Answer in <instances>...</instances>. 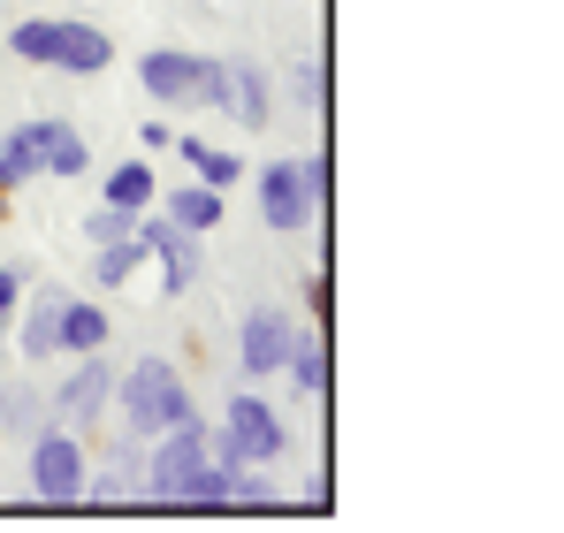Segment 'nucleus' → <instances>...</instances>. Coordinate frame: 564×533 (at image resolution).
<instances>
[{"label": "nucleus", "mask_w": 564, "mask_h": 533, "mask_svg": "<svg viewBox=\"0 0 564 533\" xmlns=\"http://www.w3.org/2000/svg\"><path fill=\"white\" fill-rule=\"evenodd\" d=\"M184 420H198L184 373H176L169 358H138V366L122 373V427H130V435H161V427H184Z\"/></svg>", "instance_id": "f257e3e1"}, {"label": "nucleus", "mask_w": 564, "mask_h": 533, "mask_svg": "<svg viewBox=\"0 0 564 533\" xmlns=\"http://www.w3.org/2000/svg\"><path fill=\"white\" fill-rule=\"evenodd\" d=\"M0 427H8V420H0Z\"/></svg>", "instance_id": "b1692460"}, {"label": "nucleus", "mask_w": 564, "mask_h": 533, "mask_svg": "<svg viewBox=\"0 0 564 533\" xmlns=\"http://www.w3.org/2000/svg\"><path fill=\"white\" fill-rule=\"evenodd\" d=\"M31 488H39V503H54V511L85 496V449H77L69 427L39 435V449H31Z\"/></svg>", "instance_id": "423d86ee"}, {"label": "nucleus", "mask_w": 564, "mask_h": 533, "mask_svg": "<svg viewBox=\"0 0 564 533\" xmlns=\"http://www.w3.org/2000/svg\"><path fill=\"white\" fill-rule=\"evenodd\" d=\"M107 62H115L107 31H93V23H54V69H69V77H99Z\"/></svg>", "instance_id": "6e6552de"}, {"label": "nucleus", "mask_w": 564, "mask_h": 533, "mask_svg": "<svg viewBox=\"0 0 564 533\" xmlns=\"http://www.w3.org/2000/svg\"><path fill=\"white\" fill-rule=\"evenodd\" d=\"M184 161L198 168V183H214V191H229V183L245 176V161H237V153H214V145H198V138H184Z\"/></svg>", "instance_id": "a211bd4d"}, {"label": "nucleus", "mask_w": 564, "mask_h": 533, "mask_svg": "<svg viewBox=\"0 0 564 533\" xmlns=\"http://www.w3.org/2000/svg\"><path fill=\"white\" fill-rule=\"evenodd\" d=\"M153 465H145V480H153V503H184L191 480H198V465L214 457L206 449V420H184V427H161L153 435Z\"/></svg>", "instance_id": "20e7f679"}, {"label": "nucleus", "mask_w": 564, "mask_h": 533, "mask_svg": "<svg viewBox=\"0 0 564 533\" xmlns=\"http://www.w3.org/2000/svg\"><path fill=\"white\" fill-rule=\"evenodd\" d=\"M15 297H23V282H15V266H0V320L15 313Z\"/></svg>", "instance_id": "4be33fe9"}, {"label": "nucleus", "mask_w": 564, "mask_h": 533, "mask_svg": "<svg viewBox=\"0 0 564 533\" xmlns=\"http://www.w3.org/2000/svg\"><path fill=\"white\" fill-rule=\"evenodd\" d=\"M130 229H138V214H122V206H99L93 221H85L93 244H115V237H130Z\"/></svg>", "instance_id": "412c9836"}, {"label": "nucleus", "mask_w": 564, "mask_h": 533, "mask_svg": "<svg viewBox=\"0 0 564 533\" xmlns=\"http://www.w3.org/2000/svg\"><path fill=\"white\" fill-rule=\"evenodd\" d=\"M0 206H8V183H0Z\"/></svg>", "instance_id": "5701e85b"}, {"label": "nucleus", "mask_w": 564, "mask_h": 533, "mask_svg": "<svg viewBox=\"0 0 564 533\" xmlns=\"http://www.w3.org/2000/svg\"><path fill=\"white\" fill-rule=\"evenodd\" d=\"M169 221H176L184 237H214V229H221V191H214V183H176V191H169Z\"/></svg>", "instance_id": "9b49d317"}, {"label": "nucleus", "mask_w": 564, "mask_h": 533, "mask_svg": "<svg viewBox=\"0 0 564 533\" xmlns=\"http://www.w3.org/2000/svg\"><path fill=\"white\" fill-rule=\"evenodd\" d=\"M8 54H23V62H46V69H54V23H46V15H23V23L8 31Z\"/></svg>", "instance_id": "6ab92c4d"}, {"label": "nucleus", "mask_w": 564, "mask_h": 533, "mask_svg": "<svg viewBox=\"0 0 564 533\" xmlns=\"http://www.w3.org/2000/svg\"><path fill=\"white\" fill-rule=\"evenodd\" d=\"M23 358H62V290H46L23 320Z\"/></svg>", "instance_id": "2eb2a0df"}, {"label": "nucleus", "mask_w": 564, "mask_h": 533, "mask_svg": "<svg viewBox=\"0 0 564 533\" xmlns=\"http://www.w3.org/2000/svg\"><path fill=\"white\" fill-rule=\"evenodd\" d=\"M138 77H145V91H153V99H169V107H191V99L229 107V69H221L214 54L161 46V54H145V62H138Z\"/></svg>", "instance_id": "f03ea898"}, {"label": "nucleus", "mask_w": 564, "mask_h": 533, "mask_svg": "<svg viewBox=\"0 0 564 533\" xmlns=\"http://www.w3.org/2000/svg\"><path fill=\"white\" fill-rule=\"evenodd\" d=\"M62 351L85 358V351H107V313L93 297H62Z\"/></svg>", "instance_id": "ddd939ff"}, {"label": "nucleus", "mask_w": 564, "mask_h": 533, "mask_svg": "<svg viewBox=\"0 0 564 533\" xmlns=\"http://www.w3.org/2000/svg\"><path fill=\"white\" fill-rule=\"evenodd\" d=\"M31 176H46V153H39V138H31V122H23V130L0 138V183L15 191V183H31Z\"/></svg>", "instance_id": "dca6fc26"}, {"label": "nucleus", "mask_w": 564, "mask_h": 533, "mask_svg": "<svg viewBox=\"0 0 564 533\" xmlns=\"http://www.w3.org/2000/svg\"><path fill=\"white\" fill-rule=\"evenodd\" d=\"M107 412V358L85 351V366L62 381V420H99Z\"/></svg>", "instance_id": "f8f14e48"}, {"label": "nucleus", "mask_w": 564, "mask_h": 533, "mask_svg": "<svg viewBox=\"0 0 564 533\" xmlns=\"http://www.w3.org/2000/svg\"><path fill=\"white\" fill-rule=\"evenodd\" d=\"M153 260H161V297H184L191 282H198V237L169 229V237L153 244Z\"/></svg>", "instance_id": "4468645a"}, {"label": "nucleus", "mask_w": 564, "mask_h": 533, "mask_svg": "<svg viewBox=\"0 0 564 533\" xmlns=\"http://www.w3.org/2000/svg\"><path fill=\"white\" fill-rule=\"evenodd\" d=\"M313 206H321V191L305 176V161H268L260 168V214H268L275 237H297L313 221Z\"/></svg>", "instance_id": "39448f33"}, {"label": "nucleus", "mask_w": 564, "mask_h": 533, "mask_svg": "<svg viewBox=\"0 0 564 533\" xmlns=\"http://www.w3.org/2000/svg\"><path fill=\"white\" fill-rule=\"evenodd\" d=\"M31 138H39V153H46V176H85V168H93V153H85V138H77L69 122L39 115V122H31Z\"/></svg>", "instance_id": "9d476101"}, {"label": "nucleus", "mask_w": 564, "mask_h": 533, "mask_svg": "<svg viewBox=\"0 0 564 533\" xmlns=\"http://www.w3.org/2000/svg\"><path fill=\"white\" fill-rule=\"evenodd\" d=\"M107 206H122V214H145V206H153V168H145V161H122V168H107Z\"/></svg>", "instance_id": "f3484780"}, {"label": "nucleus", "mask_w": 564, "mask_h": 533, "mask_svg": "<svg viewBox=\"0 0 564 533\" xmlns=\"http://www.w3.org/2000/svg\"><path fill=\"white\" fill-rule=\"evenodd\" d=\"M229 99H237V122H245V130H268V122H275V85H268V69L229 62Z\"/></svg>", "instance_id": "1a4fd4ad"}, {"label": "nucleus", "mask_w": 564, "mask_h": 533, "mask_svg": "<svg viewBox=\"0 0 564 533\" xmlns=\"http://www.w3.org/2000/svg\"><path fill=\"white\" fill-rule=\"evenodd\" d=\"M290 313L275 305H260V313H245V336H237V358H245V373H282V358H290Z\"/></svg>", "instance_id": "0eeeda50"}, {"label": "nucleus", "mask_w": 564, "mask_h": 533, "mask_svg": "<svg viewBox=\"0 0 564 533\" xmlns=\"http://www.w3.org/2000/svg\"><path fill=\"white\" fill-rule=\"evenodd\" d=\"M214 457H229V465H275L282 449H290V427L275 420V404H260V396H229V420L206 435Z\"/></svg>", "instance_id": "7ed1b4c3"}, {"label": "nucleus", "mask_w": 564, "mask_h": 533, "mask_svg": "<svg viewBox=\"0 0 564 533\" xmlns=\"http://www.w3.org/2000/svg\"><path fill=\"white\" fill-rule=\"evenodd\" d=\"M282 366L297 373V389H313V396L328 389V344H321V336H313V344H290V358H282Z\"/></svg>", "instance_id": "aec40b11"}]
</instances>
